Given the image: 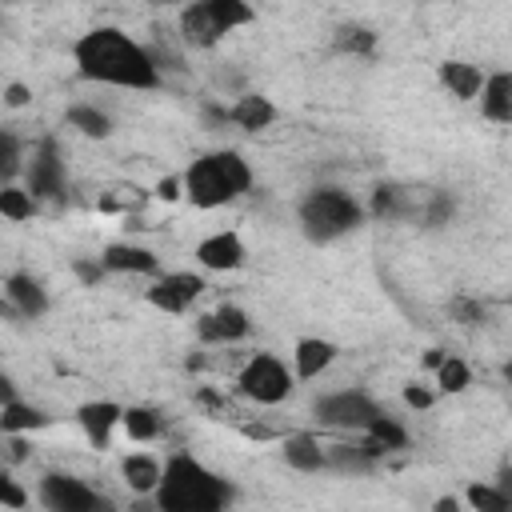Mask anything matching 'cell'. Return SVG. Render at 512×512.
<instances>
[{
  "label": "cell",
  "mask_w": 512,
  "mask_h": 512,
  "mask_svg": "<svg viewBox=\"0 0 512 512\" xmlns=\"http://www.w3.org/2000/svg\"><path fill=\"white\" fill-rule=\"evenodd\" d=\"M484 116L496 120V124H508L512 120V76L508 72H496L484 84Z\"/></svg>",
  "instance_id": "obj_15"
},
{
  "label": "cell",
  "mask_w": 512,
  "mask_h": 512,
  "mask_svg": "<svg viewBox=\"0 0 512 512\" xmlns=\"http://www.w3.org/2000/svg\"><path fill=\"white\" fill-rule=\"evenodd\" d=\"M196 332H200V340H208V344H228V340L248 336V316H244L240 308H232V304H220L216 312L200 316Z\"/></svg>",
  "instance_id": "obj_11"
},
{
  "label": "cell",
  "mask_w": 512,
  "mask_h": 512,
  "mask_svg": "<svg viewBox=\"0 0 512 512\" xmlns=\"http://www.w3.org/2000/svg\"><path fill=\"white\" fill-rule=\"evenodd\" d=\"M104 268L112 272H156V256L148 248H136V244H112L104 252Z\"/></svg>",
  "instance_id": "obj_16"
},
{
  "label": "cell",
  "mask_w": 512,
  "mask_h": 512,
  "mask_svg": "<svg viewBox=\"0 0 512 512\" xmlns=\"http://www.w3.org/2000/svg\"><path fill=\"white\" fill-rule=\"evenodd\" d=\"M76 276H80L84 284H96V280H100V268H96V264H84V260H80V264H76Z\"/></svg>",
  "instance_id": "obj_39"
},
{
  "label": "cell",
  "mask_w": 512,
  "mask_h": 512,
  "mask_svg": "<svg viewBox=\"0 0 512 512\" xmlns=\"http://www.w3.org/2000/svg\"><path fill=\"white\" fill-rule=\"evenodd\" d=\"M248 184H252V172L236 152H208L192 160V168L184 172V192L196 208H220L240 192H248Z\"/></svg>",
  "instance_id": "obj_3"
},
{
  "label": "cell",
  "mask_w": 512,
  "mask_h": 512,
  "mask_svg": "<svg viewBox=\"0 0 512 512\" xmlns=\"http://www.w3.org/2000/svg\"><path fill=\"white\" fill-rule=\"evenodd\" d=\"M284 460H288L292 468H300V472H316V468H324V464H328V460H324L320 440H316V436H308V432L288 436V444H284Z\"/></svg>",
  "instance_id": "obj_17"
},
{
  "label": "cell",
  "mask_w": 512,
  "mask_h": 512,
  "mask_svg": "<svg viewBox=\"0 0 512 512\" xmlns=\"http://www.w3.org/2000/svg\"><path fill=\"white\" fill-rule=\"evenodd\" d=\"M44 424H48V416H44L40 408L16 404V400L0 412V428H4V432H32V428H44Z\"/></svg>",
  "instance_id": "obj_23"
},
{
  "label": "cell",
  "mask_w": 512,
  "mask_h": 512,
  "mask_svg": "<svg viewBox=\"0 0 512 512\" xmlns=\"http://www.w3.org/2000/svg\"><path fill=\"white\" fill-rule=\"evenodd\" d=\"M468 504H472L476 512H512L508 492H504V488H492V484H472V488H468Z\"/></svg>",
  "instance_id": "obj_25"
},
{
  "label": "cell",
  "mask_w": 512,
  "mask_h": 512,
  "mask_svg": "<svg viewBox=\"0 0 512 512\" xmlns=\"http://www.w3.org/2000/svg\"><path fill=\"white\" fill-rule=\"evenodd\" d=\"M156 192H160V200H176V196H180V180H172V176H164V180L156 184Z\"/></svg>",
  "instance_id": "obj_38"
},
{
  "label": "cell",
  "mask_w": 512,
  "mask_h": 512,
  "mask_svg": "<svg viewBox=\"0 0 512 512\" xmlns=\"http://www.w3.org/2000/svg\"><path fill=\"white\" fill-rule=\"evenodd\" d=\"M292 380H288V368L276 360V356H256L248 360V368L240 372V392L256 404H280L288 396Z\"/></svg>",
  "instance_id": "obj_7"
},
{
  "label": "cell",
  "mask_w": 512,
  "mask_h": 512,
  "mask_svg": "<svg viewBox=\"0 0 512 512\" xmlns=\"http://www.w3.org/2000/svg\"><path fill=\"white\" fill-rule=\"evenodd\" d=\"M404 400H408L412 408H428V404H432V392H428V388H416V384H408V388H404Z\"/></svg>",
  "instance_id": "obj_35"
},
{
  "label": "cell",
  "mask_w": 512,
  "mask_h": 512,
  "mask_svg": "<svg viewBox=\"0 0 512 512\" xmlns=\"http://www.w3.org/2000/svg\"><path fill=\"white\" fill-rule=\"evenodd\" d=\"M76 64L88 80L120 84V88H156L160 72L152 56L128 40L120 28H92L76 40Z\"/></svg>",
  "instance_id": "obj_1"
},
{
  "label": "cell",
  "mask_w": 512,
  "mask_h": 512,
  "mask_svg": "<svg viewBox=\"0 0 512 512\" xmlns=\"http://www.w3.org/2000/svg\"><path fill=\"white\" fill-rule=\"evenodd\" d=\"M124 480L132 492H152L160 484V464L152 456H128L124 460Z\"/></svg>",
  "instance_id": "obj_21"
},
{
  "label": "cell",
  "mask_w": 512,
  "mask_h": 512,
  "mask_svg": "<svg viewBox=\"0 0 512 512\" xmlns=\"http://www.w3.org/2000/svg\"><path fill=\"white\" fill-rule=\"evenodd\" d=\"M300 224L312 240H336V236H344L360 224V208L340 188H316L300 204Z\"/></svg>",
  "instance_id": "obj_4"
},
{
  "label": "cell",
  "mask_w": 512,
  "mask_h": 512,
  "mask_svg": "<svg viewBox=\"0 0 512 512\" xmlns=\"http://www.w3.org/2000/svg\"><path fill=\"white\" fill-rule=\"evenodd\" d=\"M368 432H372L368 440H376L384 452H388V448H404V444H408V432H404L400 424H392L388 416H376V420L368 424Z\"/></svg>",
  "instance_id": "obj_28"
},
{
  "label": "cell",
  "mask_w": 512,
  "mask_h": 512,
  "mask_svg": "<svg viewBox=\"0 0 512 512\" xmlns=\"http://www.w3.org/2000/svg\"><path fill=\"white\" fill-rule=\"evenodd\" d=\"M16 152H20L16 140H12L8 132H0V176H8V172L16 168Z\"/></svg>",
  "instance_id": "obj_33"
},
{
  "label": "cell",
  "mask_w": 512,
  "mask_h": 512,
  "mask_svg": "<svg viewBox=\"0 0 512 512\" xmlns=\"http://www.w3.org/2000/svg\"><path fill=\"white\" fill-rule=\"evenodd\" d=\"M424 364H428V368H440V364H444V352H440V348L424 352Z\"/></svg>",
  "instance_id": "obj_43"
},
{
  "label": "cell",
  "mask_w": 512,
  "mask_h": 512,
  "mask_svg": "<svg viewBox=\"0 0 512 512\" xmlns=\"http://www.w3.org/2000/svg\"><path fill=\"white\" fill-rule=\"evenodd\" d=\"M8 304H12L20 316H40V312L48 308V300H44L40 284H36L32 276H24V272L8 276Z\"/></svg>",
  "instance_id": "obj_14"
},
{
  "label": "cell",
  "mask_w": 512,
  "mask_h": 512,
  "mask_svg": "<svg viewBox=\"0 0 512 512\" xmlns=\"http://www.w3.org/2000/svg\"><path fill=\"white\" fill-rule=\"evenodd\" d=\"M432 512H460V504H456L452 496H440V500L432 504Z\"/></svg>",
  "instance_id": "obj_42"
},
{
  "label": "cell",
  "mask_w": 512,
  "mask_h": 512,
  "mask_svg": "<svg viewBox=\"0 0 512 512\" xmlns=\"http://www.w3.org/2000/svg\"><path fill=\"white\" fill-rule=\"evenodd\" d=\"M120 424L128 428L132 440H156L160 436V416L152 408H120Z\"/></svg>",
  "instance_id": "obj_24"
},
{
  "label": "cell",
  "mask_w": 512,
  "mask_h": 512,
  "mask_svg": "<svg viewBox=\"0 0 512 512\" xmlns=\"http://www.w3.org/2000/svg\"><path fill=\"white\" fill-rule=\"evenodd\" d=\"M452 316H456L460 324H480V320H484V308H480L476 300H464V296H456V300H452Z\"/></svg>",
  "instance_id": "obj_32"
},
{
  "label": "cell",
  "mask_w": 512,
  "mask_h": 512,
  "mask_svg": "<svg viewBox=\"0 0 512 512\" xmlns=\"http://www.w3.org/2000/svg\"><path fill=\"white\" fill-rule=\"evenodd\" d=\"M332 356H336V348H332L328 340L308 336V340L296 344V372H300L304 380H312V376H320V372L332 364Z\"/></svg>",
  "instance_id": "obj_18"
},
{
  "label": "cell",
  "mask_w": 512,
  "mask_h": 512,
  "mask_svg": "<svg viewBox=\"0 0 512 512\" xmlns=\"http://www.w3.org/2000/svg\"><path fill=\"white\" fill-rule=\"evenodd\" d=\"M316 416L336 428H368L380 416V408L364 392H336V396L316 400Z\"/></svg>",
  "instance_id": "obj_8"
},
{
  "label": "cell",
  "mask_w": 512,
  "mask_h": 512,
  "mask_svg": "<svg viewBox=\"0 0 512 512\" xmlns=\"http://www.w3.org/2000/svg\"><path fill=\"white\" fill-rule=\"evenodd\" d=\"M40 500L48 512H112V500H104L84 480L64 476V472H48L40 480Z\"/></svg>",
  "instance_id": "obj_6"
},
{
  "label": "cell",
  "mask_w": 512,
  "mask_h": 512,
  "mask_svg": "<svg viewBox=\"0 0 512 512\" xmlns=\"http://www.w3.org/2000/svg\"><path fill=\"white\" fill-rule=\"evenodd\" d=\"M0 212H4L8 220H28V216H32V196L20 192V188H4V192H0Z\"/></svg>",
  "instance_id": "obj_30"
},
{
  "label": "cell",
  "mask_w": 512,
  "mask_h": 512,
  "mask_svg": "<svg viewBox=\"0 0 512 512\" xmlns=\"http://www.w3.org/2000/svg\"><path fill=\"white\" fill-rule=\"evenodd\" d=\"M336 48H340V52H360V56H368V52L376 48V36H372L368 28H352V24H344V28L336 32Z\"/></svg>",
  "instance_id": "obj_29"
},
{
  "label": "cell",
  "mask_w": 512,
  "mask_h": 512,
  "mask_svg": "<svg viewBox=\"0 0 512 512\" xmlns=\"http://www.w3.org/2000/svg\"><path fill=\"white\" fill-rule=\"evenodd\" d=\"M436 380H440V388H444V392H464V388H468V380H472V372H468V364H464V360L444 356V364L436 368Z\"/></svg>",
  "instance_id": "obj_27"
},
{
  "label": "cell",
  "mask_w": 512,
  "mask_h": 512,
  "mask_svg": "<svg viewBox=\"0 0 512 512\" xmlns=\"http://www.w3.org/2000/svg\"><path fill=\"white\" fill-rule=\"evenodd\" d=\"M68 124L72 128H80L84 136H108V116L104 112H96V108H88V104H76L72 112H68Z\"/></svg>",
  "instance_id": "obj_26"
},
{
  "label": "cell",
  "mask_w": 512,
  "mask_h": 512,
  "mask_svg": "<svg viewBox=\"0 0 512 512\" xmlns=\"http://www.w3.org/2000/svg\"><path fill=\"white\" fill-rule=\"evenodd\" d=\"M408 208H412V196H408L404 188H396V184H380V188L372 192V212H376V216L396 220V216H408Z\"/></svg>",
  "instance_id": "obj_22"
},
{
  "label": "cell",
  "mask_w": 512,
  "mask_h": 512,
  "mask_svg": "<svg viewBox=\"0 0 512 512\" xmlns=\"http://www.w3.org/2000/svg\"><path fill=\"white\" fill-rule=\"evenodd\" d=\"M28 180H32V192L36 196H48V200H60L64 196V164H60L52 140L40 144V152H36V160L28 168Z\"/></svg>",
  "instance_id": "obj_10"
},
{
  "label": "cell",
  "mask_w": 512,
  "mask_h": 512,
  "mask_svg": "<svg viewBox=\"0 0 512 512\" xmlns=\"http://www.w3.org/2000/svg\"><path fill=\"white\" fill-rule=\"evenodd\" d=\"M244 436H252V440H268L272 428H264V424H244Z\"/></svg>",
  "instance_id": "obj_41"
},
{
  "label": "cell",
  "mask_w": 512,
  "mask_h": 512,
  "mask_svg": "<svg viewBox=\"0 0 512 512\" xmlns=\"http://www.w3.org/2000/svg\"><path fill=\"white\" fill-rule=\"evenodd\" d=\"M196 260H200L204 268L228 272V268H240V264H244V244H240V236H236V232H216V236L200 240Z\"/></svg>",
  "instance_id": "obj_12"
},
{
  "label": "cell",
  "mask_w": 512,
  "mask_h": 512,
  "mask_svg": "<svg viewBox=\"0 0 512 512\" xmlns=\"http://www.w3.org/2000/svg\"><path fill=\"white\" fill-rule=\"evenodd\" d=\"M440 80L460 96V100H472L476 92H480V68L476 64H464V60H444L440 64Z\"/></svg>",
  "instance_id": "obj_19"
},
{
  "label": "cell",
  "mask_w": 512,
  "mask_h": 512,
  "mask_svg": "<svg viewBox=\"0 0 512 512\" xmlns=\"http://www.w3.org/2000/svg\"><path fill=\"white\" fill-rule=\"evenodd\" d=\"M248 20H252V8L240 0H204V4H192L180 12V32L188 44L208 48L224 32H232L236 24H248Z\"/></svg>",
  "instance_id": "obj_5"
},
{
  "label": "cell",
  "mask_w": 512,
  "mask_h": 512,
  "mask_svg": "<svg viewBox=\"0 0 512 512\" xmlns=\"http://www.w3.org/2000/svg\"><path fill=\"white\" fill-rule=\"evenodd\" d=\"M228 120H236L240 128L256 132V128H268L276 120V108L264 100V96H240V104L228 112Z\"/></svg>",
  "instance_id": "obj_20"
},
{
  "label": "cell",
  "mask_w": 512,
  "mask_h": 512,
  "mask_svg": "<svg viewBox=\"0 0 512 512\" xmlns=\"http://www.w3.org/2000/svg\"><path fill=\"white\" fill-rule=\"evenodd\" d=\"M112 424H120V408H116L112 400H96V404H84V408H80V428H84V436H88L96 448L108 444Z\"/></svg>",
  "instance_id": "obj_13"
},
{
  "label": "cell",
  "mask_w": 512,
  "mask_h": 512,
  "mask_svg": "<svg viewBox=\"0 0 512 512\" xmlns=\"http://www.w3.org/2000/svg\"><path fill=\"white\" fill-rule=\"evenodd\" d=\"M228 496V484L192 456H172L156 484L160 512H224Z\"/></svg>",
  "instance_id": "obj_2"
},
{
  "label": "cell",
  "mask_w": 512,
  "mask_h": 512,
  "mask_svg": "<svg viewBox=\"0 0 512 512\" xmlns=\"http://www.w3.org/2000/svg\"><path fill=\"white\" fill-rule=\"evenodd\" d=\"M196 400H200V404H204V408H212V412H220V416H224V412H228V400H224V396H216V392H212V388H204V392H200V396H196Z\"/></svg>",
  "instance_id": "obj_36"
},
{
  "label": "cell",
  "mask_w": 512,
  "mask_h": 512,
  "mask_svg": "<svg viewBox=\"0 0 512 512\" xmlns=\"http://www.w3.org/2000/svg\"><path fill=\"white\" fill-rule=\"evenodd\" d=\"M24 500H28L24 488H20L8 472H0V504H4V508H24Z\"/></svg>",
  "instance_id": "obj_31"
},
{
  "label": "cell",
  "mask_w": 512,
  "mask_h": 512,
  "mask_svg": "<svg viewBox=\"0 0 512 512\" xmlns=\"http://www.w3.org/2000/svg\"><path fill=\"white\" fill-rule=\"evenodd\" d=\"M204 292V280L192 276V272H172V276H160V284L148 288V300L164 312H184L196 296Z\"/></svg>",
  "instance_id": "obj_9"
},
{
  "label": "cell",
  "mask_w": 512,
  "mask_h": 512,
  "mask_svg": "<svg viewBox=\"0 0 512 512\" xmlns=\"http://www.w3.org/2000/svg\"><path fill=\"white\" fill-rule=\"evenodd\" d=\"M444 216H452V200L448 196H436L432 208H428V224H440Z\"/></svg>",
  "instance_id": "obj_34"
},
{
  "label": "cell",
  "mask_w": 512,
  "mask_h": 512,
  "mask_svg": "<svg viewBox=\"0 0 512 512\" xmlns=\"http://www.w3.org/2000/svg\"><path fill=\"white\" fill-rule=\"evenodd\" d=\"M12 400H16V388H12V380L0 372V408H8Z\"/></svg>",
  "instance_id": "obj_40"
},
{
  "label": "cell",
  "mask_w": 512,
  "mask_h": 512,
  "mask_svg": "<svg viewBox=\"0 0 512 512\" xmlns=\"http://www.w3.org/2000/svg\"><path fill=\"white\" fill-rule=\"evenodd\" d=\"M12 312H16V308H12L8 300H0V320H4V316H12Z\"/></svg>",
  "instance_id": "obj_44"
},
{
  "label": "cell",
  "mask_w": 512,
  "mask_h": 512,
  "mask_svg": "<svg viewBox=\"0 0 512 512\" xmlns=\"http://www.w3.org/2000/svg\"><path fill=\"white\" fill-rule=\"evenodd\" d=\"M4 100H8L12 108H20V104H28V88H24V84H8V92H4Z\"/></svg>",
  "instance_id": "obj_37"
}]
</instances>
